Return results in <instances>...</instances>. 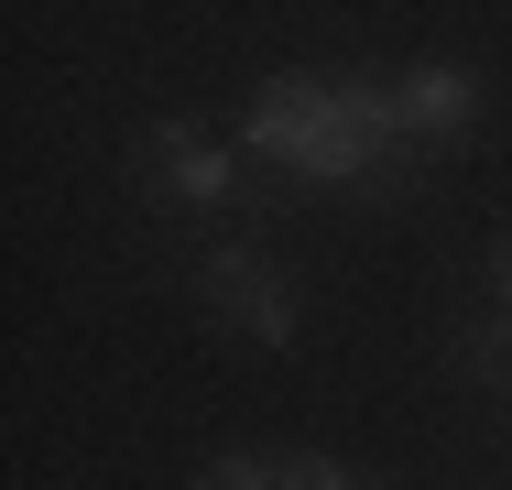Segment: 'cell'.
I'll list each match as a JSON object with an SVG mask.
<instances>
[{
  "label": "cell",
  "mask_w": 512,
  "mask_h": 490,
  "mask_svg": "<svg viewBox=\"0 0 512 490\" xmlns=\"http://www.w3.org/2000/svg\"><path fill=\"white\" fill-rule=\"evenodd\" d=\"M186 294H197L207 327L251 338V349H295L306 338V305H295V273L262 251V240H207L186 262Z\"/></svg>",
  "instance_id": "obj_1"
},
{
  "label": "cell",
  "mask_w": 512,
  "mask_h": 490,
  "mask_svg": "<svg viewBox=\"0 0 512 490\" xmlns=\"http://www.w3.org/2000/svg\"><path fill=\"white\" fill-rule=\"evenodd\" d=\"M131 175H142V207L153 218H218L229 196H240V153L186 120V109H164L153 131H142V153H131Z\"/></svg>",
  "instance_id": "obj_2"
},
{
  "label": "cell",
  "mask_w": 512,
  "mask_h": 490,
  "mask_svg": "<svg viewBox=\"0 0 512 490\" xmlns=\"http://www.w3.org/2000/svg\"><path fill=\"white\" fill-rule=\"evenodd\" d=\"M393 109H404V131L425 153H447V142H469V120H480V77H469V66H404V77H393Z\"/></svg>",
  "instance_id": "obj_3"
},
{
  "label": "cell",
  "mask_w": 512,
  "mask_h": 490,
  "mask_svg": "<svg viewBox=\"0 0 512 490\" xmlns=\"http://www.w3.org/2000/svg\"><path fill=\"white\" fill-rule=\"evenodd\" d=\"M447 360H458V382L480 392V403H512V294H491L480 316H458Z\"/></svg>",
  "instance_id": "obj_4"
},
{
  "label": "cell",
  "mask_w": 512,
  "mask_h": 490,
  "mask_svg": "<svg viewBox=\"0 0 512 490\" xmlns=\"http://www.w3.org/2000/svg\"><path fill=\"white\" fill-rule=\"evenodd\" d=\"M197 490H284V447H207Z\"/></svg>",
  "instance_id": "obj_5"
},
{
  "label": "cell",
  "mask_w": 512,
  "mask_h": 490,
  "mask_svg": "<svg viewBox=\"0 0 512 490\" xmlns=\"http://www.w3.org/2000/svg\"><path fill=\"white\" fill-rule=\"evenodd\" d=\"M491 294H512V240H491Z\"/></svg>",
  "instance_id": "obj_6"
}]
</instances>
